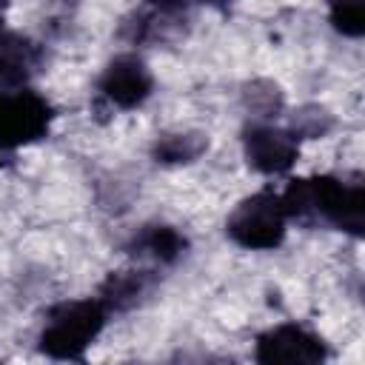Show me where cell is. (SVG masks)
Here are the masks:
<instances>
[{
	"instance_id": "cell-1",
	"label": "cell",
	"mask_w": 365,
	"mask_h": 365,
	"mask_svg": "<svg viewBox=\"0 0 365 365\" xmlns=\"http://www.w3.org/2000/svg\"><path fill=\"white\" fill-rule=\"evenodd\" d=\"M285 217L297 220H328L342 231L362 234L365 222V194L359 182H339L334 177L294 180L279 197Z\"/></svg>"
},
{
	"instance_id": "cell-2",
	"label": "cell",
	"mask_w": 365,
	"mask_h": 365,
	"mask_svg": "<svg viewBox=\"0 0 365 365\" xmlns=\"http://www.w3.org/2000/svg\"><path fill=\"white\" fill-rule=\"evenodd\" d=\"M106 305L100 299L63 302L48 314L40 334V351L54 359H77L106 325Z\"/></svg>"
},
{
	"instance_id": "cell-3",
	"label": "cell",
	"mask_w": 365,
	"mask_h": 365,
	"mask_svg": "<svg viewBox=\"0 0 365 365\" xmlns=\"http://www.w3.org/2000/svg\"><path fill=\"white\" fill-rule=\"evenodd\" d=\"M228 234L237 245L265 251L282 242L285 234V211L277 194L259 191L237 205V211L228 217Z\"/></svg>"
},
{
	"instance_id": "cell-4",
	"label": "cell",
	"mask_w": 365,
	"mask_h": 365,
	"mask_svg": "<svg viewBox=\"0 0 365 365\" xmlns=\"http://www.w3.org/2000/svg\"><path fill=\"white\" fill-rule=\"evenodd\" d=\"M51 106L34 91H0V148H17L46 137Z\"/></svg>"
},
{
	"instance_id": "cell-5",
	"label": "cell",
	"mask_w": 365,
	"mask_h": 365,
	"mask_svg": "<svg viewBox=\"0 0 365 365\" xmlns=\"http://www.w3.org/2000/svg\"><path fill=\"white\" fill-rule=\"evenodd\" d=\"M257 359L262 365H317L325 359V345L299 325H279L259 336Z\"/></svg>"
},
{
	"instance_id": "cell-6",
	"label": "cell",
	"mask_w": 365,
	"mask_h": 365,
	"mask_svg": "<svg viewBox=\"0 0 365 365\" xmlns=\"http://www.w3.org/2000/svg\"><path fill=\"white\" fill-rule=\"evenodd\" d=\"M100 91L111 106L134 108L151 94V74L140 57L120 54L106 66L100 77Z\"/></svg>"
},
{
	"instance_id": "cell-7",
	"label": "cell",
	"mask_w": 365,
	"mask_h": 365,
	"mask_svg": "<svg viewBox=\"0 0 365 365\" xmlns=\"http://www.w3.org/2000/svg\"><path fill=\"white\" fill-rule=\"evenodd\" d=\"M299 145L291 131L257 125L245 131V157L262 174H282L297 163Z\"/></svg>"
},
{
	"instance_id": "cell-8",
	"label": "cell",
	"mask_w": 365,
	"mask_h": 365,
	"mask_svg": "<svg viewBox=\"0 0 365 365\" xmlns=\"http://www.w3.org/2000/svg\"><path fill=\"white\" fill-rule=\"evenodd\" d=\"M185 23V0H145L134 20L128 23V34L137 43H163L182 31Z\"/></svg>"
},
{
	"instance_id": "cell-9",
	"label": "cell",
	"mask_w": 365,
	"mask_h": 365,
	"mask_svg": "<svg viewBox=\"0 0 365 365\" xmlns=\"http://www.w3.org/2000/svg\"><path fill=\"white\" fill-rule=\"evenodd\" d=\"M34 60H37L34 46L0 26V80L20 83L34 66Z\"/></svg>"
},
{
	"instance_id": "cell-10",
	"label": "cell",
	"mask_w": 365,
	"mask_h": 365,
	"mask_svg": "<svg viewBox=\"0 0 365 365\" xmlns=\"http://www.w3.org/2000/svg\"><path fill=\"white\" fill-rule=\"evenodd\" d=\"M145 274L143 271H117L108 274V279L100 285V302L106 311L111 308H128L137 302V297L145 291Z\"/></svg>"
},
{
	"instance_id": "cell-11",
	"label": "cell",
	"mask_w": 365,
	"mask_h": 365,
	"mask_svg": "<svg viewBox=\"0 0 365 365\" xmlns=\"http://www.w3.org/2000/svg\"><path fill=\"white\" fill-rule=\"evenodd\" d=\"M137 248H140V254H151L160 262H174L182 254L185 240L171 225H151V228H145L140 234Z\"/></svg>"
},
{
	"instance_id": "cell-12",
	"label": "cell",
	"mask_w": 365,
	"mask_h": 365,
	"mask_svg": "<svg viewBox=\"0 0 365 365\" xmlns=\"http://www.w3.org/2000/svg\"><path fill=\"white\" fill-rule=\"evenodd\" d=\"M202 134H168L154 145V157L160 163H191L205 151Z\"/></svg>"
},
{
	"instance_id": "cell-13",
	"label": "cell",
	"mask_w": 365,
	"mask_h": 365,
	"mask_svg": "<svg viewBox=\"0 0 365 365\" xmlns=\"http://www.w3.org/2000/svg\"><path fill=\"white\" fill-rule=\"evenodd\" d=\"M331 23L345 37L365 31V0H331Z\"/></svg>"
},
{
	"instance_id": "cell-14",
	"label": "cell",
	"mask_w": 365,
	"mask_h": 365,
	"mask_svg": "<svg viewBox=\"0 0 365 365\" xmlns=\"http://www.w3.org/2000/svg\"><path fill=\"white\" fill-rule=\"evenodd\" d=\"M202 3H211V6H222V3H228V0H202Z\"/></svg>"
}]
</instances>
